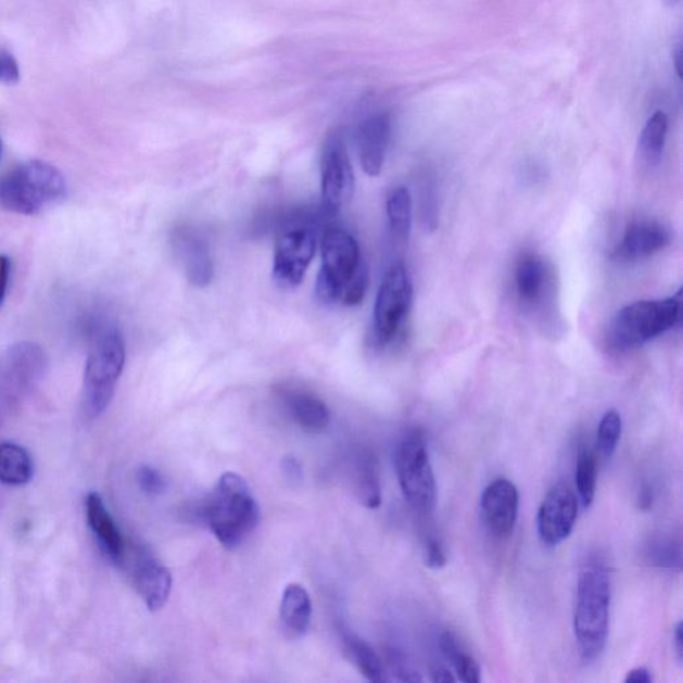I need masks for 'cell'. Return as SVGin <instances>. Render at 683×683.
<instances>
[{"instance_id":"34","label":"cell","mask_w":683,"mask_h":683,"mask_svg":"<svg viewBox=\"0 0 683 683\" xmlns=\"http://www.w3.org/2000/svg\"><path fill=\"white\" fill-rule=\"evenodd\" d=\"M282 469L289 481H300L302 478V467L293 457L284 458Z\"/></svg>"},{"instance_id":"40","label":"cell","mask_w":683,"mask_h":683,"mask_svg":"<svg viewBox=\"0 0 683 683\" xmlns=\"http://www.w3.org/2000/svg\"><path fill=\"white\" fill-rule=\"evenodd\" d=\"M0 155H2V139H0Z\"/></svg>"},{"instance_id":"35","label":"cell","mask_w":683,"mask_h":683,"mask_svg":"<svg viewBox=\"0 0 683 683\" xmlns=\"http://www.w3.org/2000/svg\"><path fill=\"white\" fill-rule=\"evenodd\" d=\"M627 683H652L653 675L650 670L646 668H637L632 671H629L627 679H624Z\"/></svg>"},{"instance_id":"1","label":"cell","mask_w":683,"mask_h":683,"mask_svg":"<svg viewBox=\"0 0 683 683\" xmlns=\"http://www.w3.org/2000/svg\"><path fill=\"white\" fill-rule=\"evenodd\" d=\"M203 518L220 544L233 548L258 527L261 511L244 478L225 472L203 506Z\"/></svg>"},{"instance_id":"18","label":"cell","mask_w":683,"mask_h":683,"mask_svg":"<svg viewBox=\"0 0 683 683\" xmlns=\"http://www.w3.org/2000/svg\"><path fill=\"white\" fill-rule=\"evenodd\" d=\"M280 623L286 635L300 638L312 624L313 605L311 594L300 583L286 586L280 600Z\"/></svg>"},{"instance_id":"2","label":"cell","mask_w":683,"mask_h":683,"mask_svg":"<svg viewBox=\"0 0 683 683\" xmlns=\"http://www.w3.org/2000/svg\"><path fill=\"white\" fill-rule=\"evenodd\" d=\"M610 578L599 566H589L578 580L574 632L580 656L593 662L604 653L609 635Z\"/></svg>"},{"instance_id":"28","label":"cell","mask_w":683,"mask_h":683,"mask_svg":"<svg viewBox=\"0 0 683 683\" xmlns=\"http://www.w3.org/2000/svg\"><path fill=\"white\" fill-rule=\"evenodd\" d=\"M622 435V418L617 410H609L600 419L597 433V451L604 459L615 455Z\"/></svg>"},{"instance_id":"25","label":"cell","mask_w":683,"mask_h":683,"mask_svg":"<svg viewBox=\"0 0 683 683\" xmlns=\"http://www.w3.org/2000/svg\"><path fill=\"white\" fill-rule=\"evenodd\" d=\"M388 218L391 236L405 242L412 229V197L406 187H396L388 198Z\"/></svg>"},{"instance_id":"29","label":"cell","mask_w":683,"mask_h":683,"mask_svg":"<svg viewBox=\"0 0 683 683\" xmlns=\"http://www.w3.org/2000/svg\"><path fill=\"white\" fill-rule=\"evenodd\" d=\"M650 562L658 568L674 569L681 568V547L670 540H657L653 542L647 553Z\"/></svg>"},{"instance_id":"5","label":"cell","mask_w":683,"mask_h":683,"mask_svg":"<svg viewBox=\"0 0 683 683\" xmlns=\"http://www.w3.org/2000/svg\"><path fill=\"white\" fill-rule=\"evenodd\" d=\"M125 362V342L118 331H106L93 343L86 362L84 387V407L90 418L101 416L109 407Z\"/></svg>"},{"instance_id":"31","label":"cell","mask_w":683,"mask_h":683,"mask_svg":"<svg viewBox=\"0 0 683 683\" xmlns=\"http://www.w3.org/2000/svg\"><path fill=\"white\" fill-rule=\"evenodd\" d=\"M447 564L446 553L443 551L441 542L430 536L425 545L426 568L441 570Z\"/></svg>"},{"instance_id":"20","label":"cell","mask_w":683,"mask_h":683,"mask_svg":"<svg viewBox=\"0 0 683 683\" xmlns=\"http://www.w3.org/2000/svg\"><path fill=\"white\" fill-rule=\"evenodd\" d=\"M353 482L355 494L361 504L377 509L382 502L381 482H379L378 465L370 452H361L353 465Z\"/></svg>"},{"instance_id":"12","label":"cell","mask_w":683,"mask_h":683,"mask_svg":"<svg viewBox=\"0 0 683 683\" xmlns=\"http://www.w3.org/2000/svg\"><path fill=\"white\" fill-rule=\"evenodd\" d=\"M481 509L484 522L494 535L509 536L518 518L519 493L516 484L505 478L490 483L482 494Z\"/></svg>"},{"instance_id":"37","label":"cell","mask_w":683,"mask_h":683,"mask_svg":"<svg viewBox=\"0 0 683 683\" xmlns=\"http://www.w3.org/2000/svg\"><path fill=\"white\" fill-rule=\"evenodd\" d=\"M674 645L676 657H679V661H683V624L682 622L676 623L675 633H674Z\"/></svg>"},{"instance_id":"9","label":"cell","mask_w":683,"mask_h":683,"mask_svg":"<svg viewBox=\"0 0 683 683\" xmlns=\"http://www.w3.org/2000/svg\"><path fill=\"white\" fill-rule=\"evenodd\" d=\"M320 173H322V213L327 218H336L344 204L352 200L354 192L353 166L340 132L331 134L326 139Z\"/></svg>"},{"instance_id":"21","label":"cell","mask_w":683,"mask_h":683,"mask_svg":"<svg viewBox=\"0 0 683 683\" xmlns=\"http://www.w3.org/2000/svg\"><path fill=\"white\" fill-rule=\"evenodd\" d=\"M546 267L544 261L535 254H523L518 261L516 283L519 298L523 303H535L544 293Z\"/></svg>"},{"instance_id":"32","label":"cell","mask_w":683,"mask_h":683,"mask_svg":"<svg viewBox=\"0 0 683 683\" xmlns=\"http://www.w3.org/2000/svg\"><path fill=\"white\" fill-rule=\"evenodd\" d=\"M21 78L20 66L9 52L0 51V84L15 85Z\"/></svg>"},{"instance_id":"19","label":"cell","mask_w":683,"mask_h":683,"mask_svg":"<svg viewBox=\"0 0 683 683\" xmlns=\"http://www.w3.org/2000/svg\"><path fill=\"white\" fill-rule=\"evenodd\" d=\"M86 510L87 521H89L92 533L96 534L103 551L111 558H122L125 551L124 540H122L118 528L115 527L114 519L104 507L101 495L90 493L87 497Z\"/></svg>"},{"instance_id":"10","label":"cell","mask_w":683,"mask_h":683,"mask_svg":"<svg viewBox=\"0 0 683 683\" xmlns=\"http://www.w3.org/2000/svg\"><path fill=\"white\" fill-rule=\"evenodd\" d=\"M317 249V236L305 225L280 230L274 253V278L284 288H295L305 278Z\"/></svg>"},{"instance_id":"8","label":"cell","mask_w":683,"mask_h":683,"mask_svg":"<svg viewBox=\"0 0 683 683\" xmlns=\"http://www.w3.org/2000/svg\"><path fill=\"white\" fill-rule=\"evenodd\" d=\"M413 284L407 268L396 264L389 268L379 288L374 307L372 334L378 346L394 340L410 311Z\"/></svg>"},{"instance_id":"13","label":"cell","mask_w":683,"mask_h":683,"mask_svg":"<svg viewBox=\"0 0 683 683\" xmlns=\"http://www.w3.org/2000/svg\"><path fill=\"white\" fill-rule=\"evenodd\" d=\"M173 246L182 264L187 280L195 288H206L214 277V264L208 244L200 232L189 226L174 231Z\"/></svg>"},{"instance_id":"4","label":"cell","mask_w":683,"mask_h":683,"mask_svg":"<svg viewBox=\"0 0 683 683\" xmlns=\"http://www.w3.org/2000/svg\"><path fill=\"white\" fill-rule=\"evenodd\" d=\"M682 290L661 301L632 303L618 312L610 329V342L618 350L640 347L680 324Z\"/></svg>"},{"instance_id":"14","label":"cell","mask_w":683,"mask_h":683,"mask_svg":"<svg viewBox=\"0 0 683 683\" xmlns=\"http://www.w3.org/2000/svg\"><path fill=\"white\" fill-rule=\"evenodd\" d=\"M278 394L289 416L301 429L308 433H320L329 426V407L312 391L283 387Z\"/></svg>"},{"instance_id":"16","label":"cell","mask_w":683,"mask_h":683,"mask_svg":"<svg viewBox=\"0 0 683 683\" xmlns=\"http://www.w3.org/2000/svg\"><path fill=\"white\" fill-rule=\"evenodd\" d=\"M390 136L391 121L384 113L370 116L359 128L361 165L370 177H378L382 172Z\"/></svg>"},{"instance_id":"30","label":"cell","mask_w":683,"mask_h":683,"mask_svg":"<svg viewBox=\"0 0 683 683\" xmlns=\"http://www.w3.org/2000/svg\"><path fill=\"white\" fill-rule=\"evenodd\" d=\"M140 489L149 495H160L165 492L166 483L161 472L149 465L140 466L137 472Z\"/></svg>"},{"instance_id":"7","label":"cell","mask_w":683,"mask_h":683,"mask_svg":"<svg viewBox=\"0 0 683 683\" xmlns=\"http://www.w3.org/2000/svg\"><path fill=\"white\" fill-rule=\"evenodd\" d=\"M396 476L407 504L429 514L435 509L437 483L425 438L414 431L401 442L395 455Z\"/></svg>"},{"instance_id":"39","label":"cell","mask_w":683,"mask_h":683,"mask_svg":"<svg viewBox=\"0 0 683 683\" xmlns=\"http://www.w3.org/2000/svg\"><path fill=\"white\" fill-rule=\"evenodd\" d=\"M675 66H676V72H679L680 77H681V49L676 50L675 52Z\"/></svg>"},{"instance_id":"23","label":"cell","mask_w":683,"mask_h":683,"mask_svg":"<svg viewBox=\"0 0 683 683\" xmlns=\"http://www.w3.org/2000/svg\"><path fill=\"white\" fill-rule=\"evenodd\" d=\"M34 472L30 454L15 443L0 445V482L22 486L31 481Z\"/></svg>"},{"instance_id":"17","label":"cell","mask_w":683,"mask_h":683,"mask_svg":"<svg viewBox=\"0 0 683 683\" xmlns=\"http://www.w3.org/2000/svg\"><path fill=\"white\" fill-rule=\"evenodd\" d=\"M137 591L151 611L161 610L172 594L173 577L166 566L153 558H144L134 573Z\"/></svg>"},{"instance_id":"26","label":"cell","mask_w":683,"mask_h":683,"mask_svg":"<svg viewBox=\"0 0 683 683\" xmlns=\"http://www.w3.org/2000/svg\"><path fill=\"white\" fill-rule=\"evenodd\" d=\"M441 649L448 661L452 662L455 671H457L459 681L465 683L481 682L480 665L469 654L460 649L458 641L453 633L442 634Z\"/></svg>"},{"instance_id":"27","label":"cell","mask_w":683,"mask_h":683,"mask_svg":"<svg viewBox=\"0 0 683 683\" xmlns=\"http://www.w3.org/2000/svg\"><path fill=\"white\" fill-rule=\"evenodd\" d=\"M576 486L583 507L591 506L597 489V458L589 447H582L578 453Z\"/></svg>"},{"instance_id":"6","label":"cell","mask_w":683,"mask_h":683,"mask_svg":"<svg viewBox=\"0 0 683 683\" xmlns=\"http://www.w3.org/2000/svg\"><path fill=\"white\" fill-rule=\"evenodd\" d=\"M366 267L357 241L347 231L330 227L322 239V267L315 294L326 305L341 302L355 276Z\"/></svg>"},{"instance_id":"33","label":"cell","mask_w":683,"mask_h":683,"mask_svg":"<svg viewBox=\"0 0 683 683\" xmlns=\"http://www.w3.org/2000/svg\"><path fill=\"white\" fill-rule=\"evenodd\" d=\"M11 262L8 255L0 254V306L8 295Z\"/></svg>"},{"instance_id":"24","label":"cell","mask_w":683,"mask_h":683,"mask_svg":"<svg viewBox=\"0 0 683 683\" xmlns=\"http://www.w3.org/2000/svg\"><path fill=\"white\" fill-rule=\"evenodd\" d=\"M669 128L668 115L663 111H657L642 128L638 142V154L647 166H657L662 160L665 142H667Z\"/></svg>"},{"instance_id":"22","label":"cell","mask_w":683,"mask_h":683,"mask_svg":"<svg viewBox=\"0 0 683 683\" xmlns=\"http://www.w3.org/2000/svg\"><path fill=\"white\" fill-rule=\"evenodd\" d=\"M344 653L349 661L361 671L366 680L371 682H387V670L383 668L381 658L366 641L354 634L343 635Z\"/></svg>"},{"instance_id":"3","label":"cell","mask_w":683,"mask_h":683,"mask_svg":"<svg viewBox=\"0 0 683 683\" xmlns=\"http://www.w3.org/2000/svg\"><path fill=\"white\" fill-rule=\"evenodd\" d=\"M66 191V180L55 166L31 161L0 180V206L16 214L34 215L46 204L62 200Z\"/></svg>"},{"instance_id":"36","label":"cell","mask_w":683,"mask_h":683,"mask_svg":"<svg viewBox=\"0 0 683 683\" xmlns=\"http://www.w3.org/2000/svg\"><path fill=\"white\" fill-rule=\"evenodd\" d=\"M431 680L437 683H448L455 682V679L451 671L443 668H434L431 669Z\"/></svg>"},{"instance_id":"11","label":"cell","mask_w":683,"mask_h":683,"mask_svg":"<svg viewBox=\"0 0 683 683\" xmlns=\"http://www.w3.org/2000/svg\"><path fill=\"white\" fill-rule=\"evenodd\" d=\"M578 498L573 490L556 486L547 493L536 517L540 539L546 546H558L576 527Z\"/></svg>"},{"instance_id":"38","label":"cell","mask_w":683,"mask_h":683,"mask_svg":"<svg viewBox=\"0 0 683 683\" xmlns=\"http://www.w3.org/2000/svg\"><path fill=\"white\" fill-rule=\"evenodd\" d=\"M640 507L642 510L650 509L653 504V493L649 486H645L640 492Z\"/></svg>"},{"instance_id":"15","label":"cell","mask_w":683,"mask_h":683,"mask_svg":"<svg viewBox=\"0 0 683 683\" xmlns=\"http://www.w3.org/2000/svg\"><path fill=\"white\" fill-rule=\"evenodd\" d=\"M669 243L670 233L661 224L654 220H638L628 226L615 256L620 261L644 260L659 253Z\"/></svg>"}]
</instances>
